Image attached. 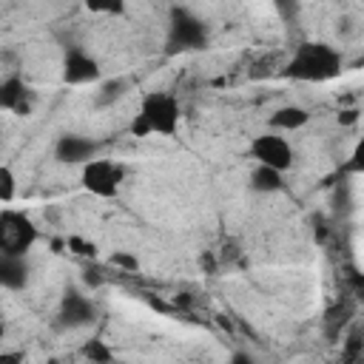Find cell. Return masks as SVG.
Wrapping results in <instances>:
<instances>
[{
    "label": "cell",
    "instance_id": "1",
    "mask_svg": "<svg viewBox=\"0 0 364 364\" xmlns=\"http://www.w3.org/2000/svg\"><path fill=\"white\" fill-rule=\"evenodd\" d=\"M341 74V57L327 43H304L284 65V77L301 82H324Z\"/></svg>",
    "mask_w": 364,
    "mask_h": 364
},
{
    "label": "cell",
    "instance_id": "2",
    "mask_svg": "<svg viewBox=\"0 0 364 364\" xmlns=\"http://www.w3.org/2000/svg\"><path fill=\"white\" fill-rule=\"evenodd\" d=\"M208 46V26L191 14L188 9L176 6L171 9V26H168V54L179 51H199Z\"/></svg>",
    "mask_w": 364,
    "mask_h": 364
},
{
    "label": "cell",
    "instance_id": "3",
    "mask_svg": "<svg viewBox=\"0 0 364 364\" xmlns=\"http://www.w3.org/2000/svg\"><path fill=\"white\" fill-rule=\"evenodd\" d=\"M34 242H37V228L28 216H23L17 210L0 213V253L26 256Z\"/></svg>",
    "mask_w": 364,
    "mask_h": 364
},
{
    "label": "cell",
    "instance_id": "4",
    "mask_svg": "<svg viewBox=\"0 0 364 364\" xmlns=\"http://www.w3.org/2000/svg\"><path fill=\"white\" fill-rule=\"evenodd\" d=\"M139 114L151 122L154 134H165V136H173L176 134V125H179V105L171 94L165 91H151L142 97V105H139Z\"/></svg>",
    "mask_w": 364,
    "mask_h": 364
},
{
    "label": "cell",
    "instance_id": "5",
    "mask_svg": "<svg viewBox=\"0 0 364 364\" xmlns=\"http://www.w3.org/2000/svg\"><path fill=\"white\" fill-rule=\"evenodd\" d=\"M122 176H125L122 165H117L111 159H91L82 165V188L102 199H111L119 193Z\"/></svg>",
    "mask_w": 364,
    "mask_h": 364
},
{
    "label": "cell",
    "instance_id": "6",
    "mask_svg": "<svg viewBox=\"0 0 364 364\" xmlns=\"http://www.w3.org/2000/svg\"><path fill=\"white\" fill-rule=\"evenodd\" d=\"M250 154L256 156L259 165H270V168H279V171H287L293 165V148L287 145L284 136H276V134H262L250 142Z\"/></svg>",
    "mask_w": 364,
    "mask_h": 364
},
{
    "label": "cell",
    "instance_id": "7",
    "mask_svg": "<svg viewBox=\"0 0 364 364\" xmlns=\"http://www.w3.org/2000/svg\"><path fill=\"white\" fill-rule=\"evenodd\" d=\"M94 154H97V142L80 134H63L54 145V156L63 165H85L94 159Z\"/></svg>",
    "mask_w": 364,
    "mask_h": 364
},
{
    "label": "cell",
    "instance_id": "8",
    "mask_svg": "<svg viewBox=\"0 0 364 364\" xmlns=\"http://www.w3.org/2000/svg\"><path fill=\"white\" fill-rule=\"evenodd\" d=\"M100 77V65L94 57H88L85 51L80 48H71L65 54V63H63V80L71 82V85H80V82H91Z\"/></svg>",
    "mask_w": 364,
    "mask_h": 364
},
{
    "label": "cell",
    "instance_id": "9",
    "mask_svg": "<svg viewBox=\"0 0 364 364\" xmlns=\"http://www.w3.org/2000/svg\"><path fill=\"white\" fill-rule=\"evenodd\" d=\"M60 318L65 327H85L94 321V304L77 290H65L63 304H60Z\"/></svg>",
    "mask_w": 364,
    "mask_h": 364
},
{
    "label": "cell",
    "instance_id": "10",
    "mask_svg": "<svg viewBox=\"0 0 364 364\" xmlns=\"http://www.w3.org/2000/svg\"><path fill=\"white\" fill-rule=\"evenodd\" d=\"M0 282L9 290H23L28 284V264L26 256H9L0 253Z\"/></svg>",
    "mask_w": 364,
    "mask_h": 364
},
{
    "label": "cell",
    "instance_id": "11",
    "mask_svg": "<svg viewBox=\"0 0 364 364\" xmlns=\"http://www.w3.org/2000/svg\"><path fill=\"white\" fill-rule=\"evenodd\" d=\"M0 105L17 114H28L31 102H28V88L20 77H6L0 85Z\"/></svg>",
    "mask_w": 364,
    "mask_h": 364
},
{
    "label": "cell",
    "instance_id": "12",
    "mask_svg": "<svg viewBox=\"0 0 364 364\" xmlns=\"http://www.w3.org/2000/svg\"><path fill=\"white\" fill-rule=\"evenodd\" d=\"M284 171L279 168H270V165H259L253 173H250V188L259 191V193H276L284 188Z\"/></svg>",
    "mask_w": 364,
    "mask_h": 364
},
{
    "label": "cell",
    "instance_id": "13",
    "mask_svg": "<svg viewBox=\"0 0 364 364\" xmlns=\"http://www.w3.org/2000/svg\"><path fill=\"white\" fill-rule=\"evenodd\" d=\"M307 119H310L307 108H301V105H284V108L273 111V117H270V128H282V131H296V128L307 125Z\"/></svg>",
    "mask_w": 364,
    "mask_h": 364
},
{
    "label": "cell",
    "instance_id": "14",
    "mask_svg": "<svg viewBox=\"0 0 364 364\" xmlns=\"http://www.w3.org/2000/svg\"><path fill=\"white\" fill-rule=\"evenodd\" d=\"M122 88H125L122 80H108V82L100 88V94H97V105H111L114 100L122 97Z\"/></svg>",
    "mask_w": 364,
    "mask_h": 364
},
{
    "label": "cell",
    "instance_id": "15",
    "mask_svg": "<svg viewBox=\"0 0 364 364\" xmlns=\"http://www.w3.org/2000/svg\"><path fill=\"white\" fill-rule=\"evenodd\" d=\"M82 355H85V358H91V361H100V364H105V361H111V358H114V353L105 347V341H97V338H94V341H88V344L82 347Z\"/></svg>",
    "mask_w": 364,
    "mask_h": 364
},
{
    "label": "cell",
    "instance_id": "16",
    "mask_svg": "<svg viewBox=\"0 0 364 364\" xmlns=\"http://www.w3.org/2000/svg\"><path fill=\"white\" fill-rule=\"evenodd\" d=\"M85 6L97 14H122L125 0H85Z\"/></svg>",
    "mask_w": 364,
    "mask_h": 364
},
{
    "label": "cell",
    "instance_id": "17",
    "mask_svg": "<svg viewBox=\"0 0 364 364\" xmlns=\"http://www.w3.org/2000/svg\"><path fill=\"white\" fill-rule=\"evenodd\" d=\"M344 171H353V173H364V136L355 142V148H353V154H350V159H347Z\"/></svg>",
    "mask_w": 364,
    "mask_h": 364
},
{
    "label": "cell",
    "instance_id": "18",
    "mask_svg": "<svg viewBox=\"0 0 364 364\" xmlns=\"http://www.w3.org/2000/svg\"><path fill=\"white\" fill-rule=\"evenodd\" d=\"M11 196H14V173H11L9 165H3L0 168V199L9 202Z\"/></svg>",
    "mask_w": 364,
    "mask_h": 364
},
{
    "label": "cell",
    "instance_id": "19",
    "mask_svg": "<svg viewBox=\"0 0 364 364\" xmlns=\"http://www.w3.org/2000/svg\"><path fill=\"white\" fill-rule=\"evenodd\" d=\"M111 264H117V267H122V270H128V273H136V270H139L136 256H131V253H125V250L114 253V256H111Z\"/></svg>",
    "mask_w": 364,
    "mask_h": 364
},
{
    "label": "cell",
    "instance_id": "20",
    "mask_svg": "<svg viewBox=\"0 0 364 364\" xmlns=\"http://www.w3.org/2000/svg\"><path fill=\"white\" fill-rule=\"evenodd\" d=\"M273 6L279 9V14L284 20H293L299 14V0H273Z\"/></svg>",
    "mask_w": 364,
    "mask_h": 364
},
{
    "label": "cell",
    "instance_id": "21",
    "mask_svg": "<svg viewBox=\"0 0 364 364\" xmlns=\"http://www.w3.org/2000/svg\"><path fill=\"white\" fill-rule=\"evenodd\" d=\"M131 134H134V136H148V134H154V128H151V122H148L142 114H136V117L131 119Z\"/></svg>",
    "mask_w": 364,
    "mask_h": 364
},
{
    "label": "cell",
    "instance_id": "22",
    "mask_svg": "<svg viewBox=\"0 0 364 364\" xmlns=\"http://www.w3.org/2000/svg\"><path fill=\"white\" fill-rule=\"evenodd\" d=\"M68 247H71L74 253H80V256H94V253H97V247L88 245V242H82L80 236H71V239H68Z\"/></svg>",
    "mask_w": 364,
    "mask_h": 364
},
{
    "label": "cell",
    "instance_id": "23",
    "mask_svg": "<svg viewBox=\"0 0 364 364\" xmlns=\"http://www.w3.org/2000/svg\"><path fill=\"white\" fill-rule=\"evenodd\" d=\"M347 282H350V287H353V293L364 301V273H358V270H350L347 273Z\"/></svg>",
    "mask_w": 364,
    "mask_h": 364
},
{
    "label": "cell",
    "instance_id": "24",
    "mask_svg": "<svg viewBox=\"0 0 364 364\" xmlns=\"http://www.w3.org/2000/svg\"><path fill=\"white\" fill-rule=\"evenodd\" d=\"M358 119V111L355 108H341L338 111V125H353Z\"/></svg>",
    "mask_w": 364,
    "mask_h": 364
},
{
    "label": "cell",
    "instance_id": "25",
    "mask_svg": "<svg viewBox=\"0 0 364 364\" xmlns=\"http://www.w3.org/2000/svg\"><path fill=\"white\" fill-rule=\"evenodd\" d=\"M82 279H85V284H91V287H100V284H102V279H100L97 273H91V270H85Z\"/></svg>",
    "mask_w": 364,
    "mask_h": 364
},
{
    "label": "cell",
    "instance_id": "26",
    "mask_svg": "<svg viewBox=\"0 0 364 364\" xmlns=\"http://www.w3.org/2000/svg\"><path fill=\"white\" fill-rule=\"evenodd\" d=\"M202 267H208L210 273L216 270V262H213V256H202Z\"/></svg>",
    "mask_w": 364,
    "mask_h": 364
},
{
    "label": "cell",
    "instance_id": "27",
    "mask_svg": "<svg viewBox=\"0 0 364 364\" xmlns=\"http://www.w3.org/2000/svg\"><path fill=\"white\" fill-rule=\"evenodd\" d=\"M233 361H250V355H245V353H236V355H233Z\"/></svg>",
    "mask_w": 364,
    "mask_h": 364
},
{
    "label": "cell",
    "instance_id": "28",
    "mask_svg": "<svg viewBox=\"0 0 364 364\" xmlns=\"http://www.w3.org/2000/svg\"><path fill=\"white\" fill-rule=\"evenodd\" d=\"M358 63H361V65H364V54H361V60H358Z\"/></svg>",
    "mask_w": 364,
    "mask_h": 364
}]
</instances>
